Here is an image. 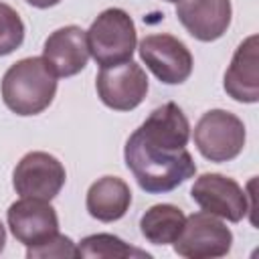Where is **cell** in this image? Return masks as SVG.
I'll return each instance as SVG.
<instances>
[{"label": "cell", "mask_w": 259, "mask_h": 259, "mask_svg": "<svg viewBox=\"0 0 259 259\" xmlns=\"http://www.w3.org/2000/svg\"><path fill=\"white\" fill-rule=\"evenodd\" d=\"M190 123L184 111L168 101L127 138L123 158L136 182L148 194H166L194 176L196 164L186 150Z\"/></svg>", "instance_id": "obj_1"}, {"label": "cell", "mask_w": 259, "mask_h": 259, "mask_svg": "<svg viewBox=\"0 0 259 259\" xmlns=\"http://www.w3.org/2000/svg\"><path fill=\"white\" fill-rule=\"evenodd\" d=\"M57 75L42 57H26L2 77V99L16 115L42 113L55 99Z\"/></svg>", "instance_id": "obj_2"}, {"label": "cell", "mask_w": 259, "mask_h": 259, "mask_svg": "<svg viewBox=\"0 0 259 259\" xmlns=\"http://www.w3.org/2000/svg\"><path fill=\"white\" fill-rule=\"evenodd\" d=\"M89 55L99 67L130 61L136 51V24L123 8L103 10L85 30Z\"/></svg>", "instance_id": "obj_3"}, {"label": "cell", "mask_w": 259, "mask_h": 259, "mask_svg": "<svg viewBox=\"0 0 259 259\" xmlns=\"http://www.w3.org/2000/svg\"><path fill=\"white\" fill-rule=\"evenodd\" d=\"M243 121L227 109H210L202 113L194 125V144L210 162H229L243 152L245 146Z\"/></svg>", "instance_id": "obj_4"}, {"label": "cell", "mask_w": 259, "mask_h": 259, "mask_svg": "<svg viewBox=\"0 0 259 259\" xmlns=\"http://www.w3.org/2000/svg\"><path fill=\"white\" fill-rule=\"evenodd\" d=\"M231 229L210 212H194L186 217L182 233L174 241V251L186 259L225 257L231 251Z\"/></svg>", "instance_id": "obj_5"}, {"label": "cell", "mask_w": 259, "mask_h": 259, "mask_svg": "<svg viewBox=\"0 0 259 259\" xmlns=\"http://www.w3.org/2000/svg\"><path fill=\"white\" fill-rule=\"evenodd\" d=\"M148 75L146 71L130 61L101 67L95 79V89L99 99L115 111H132L136 109L148 93Z\"/></svg>", "instance_id": "obj_6"}, {"label": "cell", "mask_w": 259, "mask_h": 259, "mask_svg": "<svg viewBox=\"0 0 259 259\" xmlns=\"http://www.w3.org/2000/svg\"><path fill=\"white\" fill-rule=\"evenodd\" d=\"M138 49L146 67L166 85H180L192 73L194 61L188 47L172 34H148Z\"/></svg>", "instance_id": "obj_7"}, {"label": "cell", "mask_w": 259, "mask_h": 259, "mask_svg": "<svg viewBox=\"0 0 259 259\" xmlns=\"http://www.w3.org/2000/svg\"><path fill=\"white\" fill-rule=\"evenodd\" d=\"M65 166L49 152H28L14 168L12 184L16 194L53 200L65 186Z\"/></svg>", "instance_id": "obj_8"}, {"label": "cell", "mask_w": 259, "mask_h": 259, "mask_svg": "<svg viewBox=\"0 0 259 259\" xmlns=\"http://www.w3.org/2000/svg\"><path fill=\"white\" fill-rule=\"evenodd\" d=\"M192 200L204 210L214 217L227 219L231 223H239L249 212L247 192L241 184L229 176L206 172L200 174L192 184Z\"/></svg>", "instance_id": "obj_9"}, {"label": "cell", "mask_w": 259, "mask_h": 259, "mask_svg": "<svg viewBox=\"0 0 259 259\" xmlns=\"http://www.w3.org/2000/svg\"><path fill=\"white\" fill-rule=\"evenodd\" d=\"M8 227L18 243L24 247L38 245L59 233V217L49 200L22 196L12 202L6 212Z\"/></svg>", "instance_id": "obj_10"}, {"label": "cell", "mask_w": 259, "mask_h": 259, "mask_svg": "<svg viewBox=\"0 0 259 259\" xmlns=\"http://www.w3.org/2000/svg\"><path fill=\"white\" fill-rule=\"evenodd\" d=\"M231 0H178L176 16L196 40L221 38L231 24Z\"/></svg>", "instance_id": "obj_11"}, {"label": "cell", "mask_w": 259, "mask_h": 259, "mask_svg": "<svg viewBox=\"0 0 259 259\" xmlns=\"http://www.w3.org/2000/svg\"><path fill=\"white\" fill-rule=\"evenodd\" d=\"M42 59L51 65L57 77H73L81 73L89 61L85 30L77 24L57 28L45 40Z\"/></svg>", "instance_id": "obj_12"}, {"label": "cell", "mask_w": 259, "mask_h": 259, "mask_svg": "<svg viewBox=\"0 0 259 259\" xmlns=\"http://www.w3.org/2000/svg\"><path fill=\"white\" fill-rule=\"evenodd\" d=\"M225 91L239 103L259 101V57L257 34L247 36L235 51L225 73Z\"/></svg>", "instance_id": "obj_13"}, {"label": "cell", "mask_w": 259, "mask_h": 259, "mask_svg": "<svg viewBox=\"0 0 259 259\" xmlns=\"http://www.w3.org/2000/svg\"><path fill=\"white\" fill-rule=\"evenodd\" d=\"M132 204V190L125 180L117 176H103L95 180L85 198L87 212L101 221V223H113L121 219Z\"/></svg>", "instance_id": "obj_14"}, {"label": "cell", "mask_w": 259, "mask_h": 259, "mask_svg": "<svg viewBox=\"0 0 259 259\" xmlns=\"http://www.w3.org/2000/svg\"><path fill=\"white\" fill-rule=\"evenodd\" d=\"M184 212L174 204H154L140 219V231L152 245H170L184 227Z\"/></svg>", "instance_id": "obj_15"}, {"label": "cell", "mask_w": 259, "mask_h": 259, "mask_svg": "<svg viewBox=\"0 0 259 259\" xmlns=\"http://www.w3.org/2000/svg\"><path fill=\"white\" fill-rule=\"evenodd\" d=\"M77 251H79V257H91V259L93 257L97 259H127V257L150 259L152 257L150 253L127 245L125 241L109 233H97L81 239V243L77 245Z\"/></svg>", "instance_id": "obj_16"}, {"label": "cell", "mask_w": 259, "mask_h": 259, "mask_svg": "<svg viewBox=\"0 0 259 259\" xmlns=\"http://www.w3.org/2000/svg\"><path fill=\"white\" fill-rule=\"evenodd\" d=\"M24 40V22L18 12L0 2V57L16 51Z\"/></svg>", "instance_id": "obj_17"}, {"label": "cell", "mask_w": 259, "mask_h": 259, "mask_svg": "<svg viewBox=\"0 0 259 259\" xmlns=\"http://www.w3.org/2000/svg\"><path fill=\"white\" fill-rule=\"evenodd\" d=\"M26 257L28 259H53V257L65 259V257H79V251H77V245L69 237L55 233L47 241L26 247Z\"/></svg>", "instance_id": "obj_18"}, {"label": "cell", "mask_w": 259, "mask_h": 259, "mask_svg": "<svg viewBox=\"0 0 259 259\" xmlns=\"http://www.w3.org/2000/svg\"><path fill=\"white\" fill-rule=\"evenodd\" d=\"M24 2L34 8H51V6H57L61 0H24Z\"/></svg>", "instance_id": "obj_19"}, {"label": "cell", "mask_w": 259, "mask_h": 259, "mask_svg": "<svg viewBox=\"0 0 259 259\" xmlns=\"http://www.w3.org/2000/svg\"><path fill=\"white\" fill-rule=\"evenodd\" d=\"M4 243H6V231H4V225L0 223V253L4 249Z\"/></svg>", "instance_id": "obj_20"}, {"label": "cell", "mask_w": 259, "mask_h": 259, "mask_svg": "<svg viewBox=\"0 0 259 259\" xmlns=\"http://www.w3.org/2000/svg\"><path fill=\"white\" fill-rule=\"evenodd\" d=\"M166 2H178V0H166Z\"/></svg>", "instance_id": "obj_21"}]
</instances>
